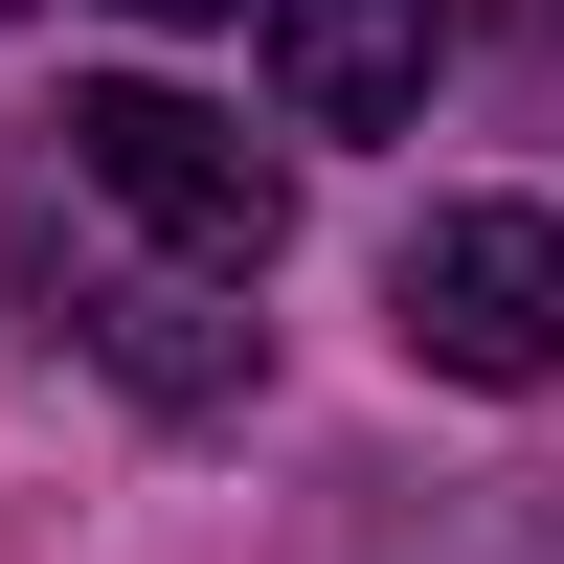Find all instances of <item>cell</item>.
I'll list each match as a JSON object with an SVG mask.
<instances>
[{"mask_svg":"<svg viewBox=\"0 0 564 564\" xmlns=\"http://www.w3.org/2000/svg\"><path fill=\"white\" fill-rule=\"evenodd\" d=\"M68 181H113V204L159 226L181 271H226V294L294 249V181L249 159V113H204V90H135V68H113V90H68Z\"/></svg>","mask_w":564,"mask_h":564,"instance_id":"obj_1","label":"cell"},{"mask_svg":"<svg viewBox=\"0 0 564 564\" xmlns=\"http://www.w3.org/2000/svg\"><path fill=\"white\" fill-rule=\"evenodd\" d=\"M384 316L430 384H564V204H430L384 249Z\"/></svg>","mask_w":564,"mask_h":564,"instance_id":"obj_2","label":"cell"},{"mask_svg":"<svg viewBox=\"0 0 564 564\" xmlns=\"http://www.w3.org/2000/svg\"><path fill=\"white\" fill-rule=\"evenodd\" d=\"M271 23V113L294 135H406L452 68V0H249Z\"/></svg>","mask_w":564,"mask_h":564,"instance_id":"obj_3","label":"cell"},{"mask_svg":"<svg viewBox=\"0 0 564 564\" xmlns=\"http://www.w3.org/2000/svg\"><path fill=\"white\" fill-rule=\"evenodd\" d=\"M430 564H564V520H520V497H452V520H430Z\"/></svg>","mask_w":564,"mask_h":564,"instance_id":"obj_4","label":"cell"},{"mask_svg":"<svg viewBox=\"0 0 564 564\" xmlns=\"http://www.w3.org/2000/svg\"><path fill=\"white\" fill-rule=\"evenodd\" d=\"M135 23H226V0H135Z\"/></svg>","mask_w":564,"mask_h":564,"instance_id":"obj_5","label":"cell"}]
</instances>
